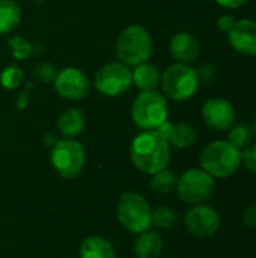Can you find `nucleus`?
<instances>
[{
    "instance_id": "obj_1",
    "label": "nucleus",
    "mask_w": 256,
    "mask_h": 258,
    "mask_svg": "<svg viewBox=\"0 0 256 258\" xmlns=\"http://www.w3.org/2000/svg\"><path fill=\"white\" fill-rule=\"evenodd\" d=\"M130 159L140 172L152 175L167 168L170 145L157 130H145L131 141Z\"/></svg>"
},
{
    "instance_id": "obj_2",
    "label": "nucleus",
    "mask_w": 256,
    "mask_h": 258,
    "mask_svg": "<svg viewBox=\"0 0 256 258\" xmlns=\"http://www.w3.org/2000/svg\"><path fill=\"white\" fill-rule=\"evenodd\" d=\"M199 165L213 178H229L241 168V150L228 139L213 141L202 148Z\"/></svg>"
},
{
    "instance_id": "obj_3",
    "label": "nucleus",
    "mask_w": 256,
    "mask_h": 258,
    "mask_svg": "<svg viewBox=\"0 0 256 258\" xmlns=\"http://www.w3.org/2000/svg\"><path fill=\"white\" fill-rule=\"evenodd\" d=\"M115 51L119 62L134 68L149 60L152 54V38L143 26L131 24L119 33Z\"/></svg>"
},
{
    "instance_id": "obj_4",
    "label": "nucleus",
    "mask_w": 256,
    "mask_h": 258,
    "mask_svg": "<svg viewBox=\"0 0 256 258\" xmlns=\"http://www.w3.org/2000/svg\"><path fill=\"white\" fill-rule=\"evenodd\" d=\"M131 118L140 130H157L169 118L167 98L158 91H140L131 106Z\"/></svg>"
},
{
    "instance_id": "obj_5",
    "label": "nucleus",
    "mask_w": 256,
    "mask_h": 258,
    "mask_svg": "<svg viewBox=\"0 0 256 258\" xmlns=\"http://www.w3.org/2000/svg\"><path fill=\"white\" fill-rule=\"evenodd\" d=\"M163 95L174 101H187L199 89V79L196 70L189 63H172L160 77Z\"/></svg>"
},
{
    "instance_id": "obj_6",
    "label": "nucleus",
    "mask_w": 256,
    "mask_h": 258,
    "mask_svg": "<svg viewBox=\"0 0 256 258\" xmlns=\"http://www.w3.org/2000/svg\"><path fill=\"white\" fill-rule=\"evenodd\" d=\"M116 218L130 233L140 234L152 227V209L149 203L136 192H125L116 204Z\"/></svg>"
},
{
    "instance_id": "obj_7",
    "label": "nucleus",
    "mask_w": 256,
    "mask_h": 258,
    "mask_svg": "<svg viewBox=\"0 0 256 258\" xmlns=\"http://www.w3.org/2000/svg\"><path fill=\"white\" fill-rule=\"evenodd\" d=\"M175 190L178 198L186 204H205L214 195L216 178H213L202 168H190L178 177Z\"/></svg>"
},
{
    "instance_id": "obj_8",
    "label": "nucleus",
    "mask_w": 256,
    "mask_h": 258,
    "mask_svg": "<svg viewBox=\"0 0 256 258\" xmlns=\"http://www.w3.org/2000/svg\"><path fill=\"white\" fill-rule=\"evenodd\" d=\"M50 160L62 178L71 180L81 174L86 165V153L80 142L63 138L53 145Z\"/></svg>"
},
{
    "instance_id": "obj_9",
    "label": "nucleus",
    "mask_w": 256,
    "mask_h": 258,
    "mask_svg": "<svg viewBox=\"0 0 256 258\" xmlns=\"http://www.w3.org/2000/svg\"><path fill=\"white\" fill-rule=\"evenodd\" d=\"M94 85L100 94L106 97H118L131 88L133 70L119 60L109 62L97 71Z\"/></svg>"
},
{
    "instance_id": "obj_10",
    "label": "nucleus",
    "mask_w": 256,
    "mask_h": 258,
    "mask_svg": "<svg viewBox=\"0 0 256 258\" xmlns=\"http://www.w3.org/2000/svg\"><path fill=\"white\" fill-rule=\"evenodd\" d=\"M184 227L196 239H210L220 230V216L217 210L207 203L196 204L186 212Z\"/></svg>"
},
{
    "instance_id": "obj_11",
    "label": "nucleus",
    "mask_w": 256,
    "mask_h": 258,
    "mask_svg": "<svg viewBox=\"0 0 256 258\" xmlns=\"http://www.w3.org/2000/svg\"><path fill=\"white\" fill-rule=\"evenodd\" d=\"M53 83L56 92L62 98L71 101L83 100L91 89L89 77L86 76L84 71L75 67H65L60 71H57Z\"/></svg>"
},
{
    "instance_id": "obj_12",
    "label": "nucleus",
    "mask_w": 256,
    "mask_h": 258,
    "mask_svg": "<svg viewBox=\"0 0 256 258\" xmlns=\"http://www.w3.org/2000/svg\"><path fill=\"white\" fill-rule=\"evenodd\" d=\"M202 119L211 130L228 132L237 121L234 104L223 97H211L202 106Z\"/></svg>"
},
{
    "instance_id": "obj_13",
    "label": "nucleus",
    "mask_w": 256,
    "mask_h": 258,
    "mask_svg": "<svg viewBox=\"0 0 256 258\" xmlns=\"http://www.w3.org/2000/svg\"><path fill=\"white\" fill-rule=\"evenodd\" d=\"M229 45L243 56H256V21L250 18L237 20L228 32Z\"/></svg>"
},
{
    "instance_id": "obj_14",
    "label": "nucleus",
    "mask_w": 256,
    "mask_h": 258,
    "mask_svg": "<svg viewBox=\"0 0 256 258\" xmlns=\"http://www.w3.org/2000/svg\"><path fill=\"white\" fill-rule=\"evenodd\" d=\"M157 132L167 141L170 148L186 150L195 145L196 142V130L193 125L187 122H170L169 119L157 128Z\"/></svg>"
},
{
    "instance_id": "obj_15",
    "label": "nucleus",
    "mask_w": 256,
    "mask_h": 258,
    "mask_svg": "<svg viewBox=\"0 0 256 258\" xmlns=\"http://www.w3.org/2000/svg\"><path fill=\"white\" fill-rule=\"evenodd\" d=\"M201 51L199 41L189 32H178L169 41V53L178 63H192Z\"/></svg>"
},
{
    "instance_id": "obj_16",
    "label": "nucleus",
    "mask_w": 256,
    "mask_h": 258,
    "mask_svg": "<svg viewBox=\"0 0 256 258\" xmlns=\"http://www.w3.org/2000/svg\"><path fill=\"white\" fill-rule=\"evenodd\" d=\"M86 125V116L80 109L69 107L62 112L57 118V130L66 139L77 138Z\"/></svg>"
},
{
    "instance_id": "obj_17",
    "label": "nucleus",
    "mask_w": 256,
    "mask_h": 258,
    "mask_svg": "<svg viewBox=\"0 0 256 258\" xmlns=\"http://www.w3.org/2000/svg\"><path fill=\"white\" fill-rule=\"evenodd\" d=\"M136 258H158L163 251V239L157 231H143L137 236L133 246Z\"/></svg>"
},
{
    "instance_id": "obj_18",
    "label": "nucleus",
    "mask_w": 256,
    "mask_h": 258,
    "mask_svg": "<svg viewBox=\"0 0 256 258\" xmlns=\"http://www.w3.org/2000/svg\"><path fill=\"white\" fill-rule=\"evenodd\" d=\"M78 254L80 258H116L113 245L101 236L86 237L80 245Z\"/></svg>"
},
{
    "instance_id": "obj_19",
    "label": "nucleus",
    "mask_w": 256,
    "mask_h": 258,
    "mask_svg": "<svg viewBox=\"0 0 256 258\" xmlns=\"http://www.w3.org/2000/svg\"><path fill=\"white\" fill-rule=\"evenodd\" d=\"M160 70L149 62H143L133 70V85L139 91H154L160 85Z\"/></svg>"
},
{
    "instance_id": "obj_20",
    "label": "nucleus",
    "mask_w": 256,
    "mask_h": 258,
    "mask_svg": "<svg viewBox=\"0 0 256 258\" xmlns=\"http://www.w3.org/2000/svg\"><path fill=\"white\" fill-rule=\"evenodd\" d=\"M21 21V8L15 0H0V35L11 33Z\"/></svg>"
},
{
    "instance_id": "obj_21",
    "label": "nucleus",
    "mask_w": 256,
    "mask_h": 258,
    "mask_svg": "<svg viewBox=\"0 0 256 258\" xmlns=\"http://www.w3.org/2000/svg\"><path fill=\"white\" fill-rule=\"evenodd\" d=\"M177 183H178V175L175 171L172 169H161L155 174L151 175L149 180V187L152 192L160 194V195H169L177 189Z\"/></svg>"
},
{
    "instance_id": "obj_22",
    "label": "nucleus",
    "mask_w": 256,
    "mask_h": 258,
    "mask_svg": "<svg viewBox=\"0 0 256 258\" xmlns=\"http://www.w3.org/2000/svg\"><path fill=\"white\" fill-rule=\"evenodd\" d=\"M255 135L253 125L246 122H234V125L228 130V141L234 144L237 148L243 150L244 147L253 142Z\"/></svg>"
},
{
    "instance_id": "obj_23",
    "label": "nucleus",
    "mask_w": 256,
    "mask_h": 258,
    "mask_svg": "<svg viewBox=\"0 0 256 258\" xmlns=\"http://www.w3.org/2000/svg\"><path fill=\"white\" fill-rule=\"evenodd\" d=\"M177 224V213L170 207L160 206L152 210V225L161 230H170Z\"/></svg>"
},
{
    "instance_id": "obj_24",
    "label": "nucleus",
    "mask_w": 256,
    "mask_h": 258,
    "mask_svg": "<svg viewBox=\"0 0 256 258\" xmlns=\"http://www.w3.org/2000/svg\"><path fill=\"white\" fill-rule=\"evenodd\" d=\"M23 71L18 65L12 63V65H8L3 68L2 74H0V83L5 89L8 91H12V89H17L21 82H23Z\"/></svg>"
},
{
    "instance_id": "obj_25",
    "label": "nucleus",
    "mask_w": 256,
    "mask_h": 258,
    "mask_svg": "<svg viewBox=\"0 0 256 258\" xmlns=\"http://www.w3.org/2000/svg\"><path fill=\"white\" fill-rule=\"evenodd\" d=\"M9 47H11V51H12L14 57L18 59V60L29 57L32 54V51H33V45L29 41L23 39L21 36L11 38L9 39Z\"/></svg>"
},
{
    "instance_id": "obj_26",
    "label": "nucleus",
    "mask_w": 256,
    "mask_h": 258,
    "mask_svg": "<svg viewBox=\"0 0 256 258\" xmlns=\"http://www.w3.org/2000/svg\"><path fill=\"white\" fill-rule=\"evenodd\" d=\"M56 74H57V70H56L51 63H38V65H35V68H33V76H35L39 82H42V83H50V82H53L54 77H56Z\"/></svg>"
},
{
    "instance_id": "obj_27",
    "label": "nucleus",
    "mask_w": 256,
    "mask_h": 258,
    "mask_svg": "<svg viewBox=\"0 0 256 258\" xmlns=\"http://www.w3.org/2000/svg\"><path fill=\"white\" fill-rule=\"evenodd\" d=\"M241 166H244L249 172L256 174V142H252L241 150Z\"/></svg>"
},
{
    "instance_id": "obj_28",
    "label": "nucleus",
    "mask_w": 256,
    "mask_h": 258,
    "mask_svg": "<svg viewBox=\"0 0 256 258\" xmlns=\"http://www.w3.org/2000/svg\"><path fill=\"white\" fill-rule=\"evenodd\" d=\"M196 74H198L199 83H210L216 77V68L210 63H204L196 70Z\"/></svg>"
},
{
    "instance_id": "obj_29",
    "label": "nucleus",
    "mask_w": 256,
    "mask_h": 258,
    "mask_svg": "<svg viewBox=\"0 0 256 258\" xmlns=\"http://www.w3.org/2000/svg\"><path fill=\"white\" fill-rule=\"evenodd\" d=\"M235 21H237V18H235L234 15H231V14H223V15H220V17L217 18V23H216V24H217V29H219V30L228 33V32L234 27Z\"/></svg>"
},
{
    "instance_id": "obj_30",
    "label": "nucleus",
    "mask_w": 256,
    "mask_h": 258,
    "mask_svg": "<svg viewBox=\"0 0 256 258\" xmlns=\"http://www.w3.org/2000/svg\"><path fill=\"white\" fill-rule=\"evenodd\" d=\"M243 224L249 228H256V204L249 206L243 212Z\"/></svg>"
},
{
    "instance_id": "obj_31",
    "label": "nucleus",
    "mask_w": 256,
    "mask_h": 258,
    "mask_svg": "<svg viewBox=\"0 0 256 258\" xmlns=\"http://www.w3.org/2000/svg\"><path fill=\"white\" fill-rule=\"evenodd\" d=\"M214 2L225 9H237L241 8L244 3H247V0H214Z\"/></svg>"
},
{
    "instance_id": "obj_32",
    "label": "nucleus",
    "mask_w": 256,
    "mask_h": 258,
    "mask_svg": "<svg viewBox=\"0 0 256 258\" xmlns=\"http://www.w3.org/2000/svg\"><path fill=\"white\" fill-rule=\"evenodd\" d=\"M30 89H32V83H27V88L20 94V97L17 98V107L20 110L26 109L27 106V101H29V94H30Z\"/></svg>"
},
{
    "instance_id": "obj_33",
    "label": "nucleus",
    "mask_w": 256,
    "mask_h": 258,
    "mask_svg": "<svg viewBox=\"0 0 256 258\" xmlns=\"http://www.w3.org/2000/svg\"><path fill=\"white\" fill-rule=\"evenodd\" d=\"M253 130H255V133H256V113H255V119H253Z\"/></svg>"
}]
</instances>
